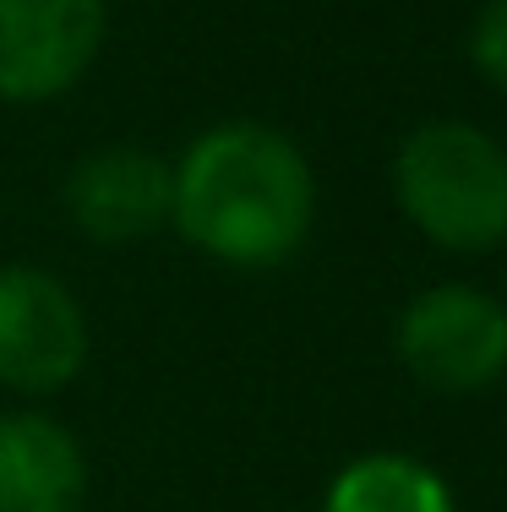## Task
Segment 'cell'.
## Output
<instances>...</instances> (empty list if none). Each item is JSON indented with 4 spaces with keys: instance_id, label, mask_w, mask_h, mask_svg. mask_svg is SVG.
<instances>
[{
    "instance_id": "6da1fadb",
    "label": "cell",
    "mask_w": 507,
    "mask_h": 512,
    "mask_svg": "<svg viewBox=\"0 0 507 512\" xmlns=\"http://www.w3.org/2000/svg\"><path fill=\"white\" fill-rule=\"evenodd\" d=\"M169 224L224 267H279L311 240L317 180L284 131L224 120L180 153Z\"/></svg>"
},
{
    "instance_id": "7a4b0ae2",
    "label": "cell",
    "mask_w": 507,
    "mask_h": 512,
    "mask_svg": "<svg viewBox=\"0 0 507 512\" xmlns=\"http://www.w3.org/2000/svg\"><path fill=\"white\" fill-rule=\"evenodd\" d=\"M393 202L431 246L497 251L507 240V148L469 120H426L393 153Z\"/></svg>"
},
{
    "instance_id": "3957f363",
    "label": "cell",
    "mask_w": 507,
    "mask_h": 512,
    "mask_svg": "<svg viewBox=\"0 0 507 512\" xmlns=\"http://www.w3.org/2000/svg\"><path fill=\"white\" fill-rule=\"evenodd\" d=\"M393 349L431 393H486L507 371V306L475 284H431L398 316Z\"/></svg>"
},
{
    "instance_id": "277c9868",
    "label": "cell",
    "mask_w": 507,
    "mask_h": 512,
    "mask_svg": "<svg viewBox=\"0 0 507 512\" xmlns=\"http://www.w3.org/2000/svg\"><path fill=\"white\" fill-rule=\"evenodd\" d=\"M88 365V311L44 267H0V387L44 398Z\"/></svg>"
},
{
    "instance_id": "5b68a950",
    "label": "cell",
    "mask_w": 507,
    "mask_h": 512,
    "mask_svg": "<svg viewBox=\"0 0 507 512\" xmlns=\"http://www.w3.org/2000/svg\"><path fill=\"white\" fill-rule=\"evenodd\" d=\"M110 0H0V99L50 104L93 71Z\"/></svg>"
},
{
    "instance_id": "8992f818",
    "label": "cell",
    "mask_w": 507,
    "mask_h": 512,
    "mask_svg": "<svg viewBox=\"0 0 507 512\" xmlns=\"http://www.w3.org/2000/svg\"><path fill=\"white\" fill-rule=\"evenodd\" d=\"M175 164L148 148H99L66 175V213L99 246H131L169 224Z\"/></svg>"
},
{
    "instance_id": "52a82bcc",
    "label": "cell",
    "mask_w": 507,
    "mask_h": 512,
    "mask_svg": "<svg viewBox=\"0 0 507 512\" xmlns=\"http://www.w3.org/2000/svg\"><path fill=\"white\" fill-rule=\"evenodd\" d=\"M88 453L39 409L0 414V512H82Z\"/></svg>"
},
{
    "instance_id": "ba28073f",
    "label": "cell",
    "mask_w": 507,
    "mask_h": 512,
    "mask_svg": "<svg viewBox=\"0 0 507 512\" xmlns=\"http://www.w3.org/2000/svg\"><path fill=\"white\" fill-rule=\"evenodd\" d=\"M322 512H453V491L409 453H366L333 474Z\"/></svg>"
},
{
    "instance_id": "9c48e42d",
    "label": "cell",
    "mask_w": 507,
    "mask_h": 512,
    "mask_svg": "<svg viewBox=\"0 0 507 512\" xmlns=\"http://www.w3.org/2000/svg\"><path fill=\"white\" fill-rule=\"evenodd\" d=\"M469 60L491 88L507 93V0H486L475 17V39H469Z\"/></svg>"
}]
</instances>
